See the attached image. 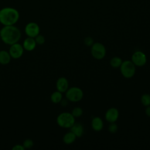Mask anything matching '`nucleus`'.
<instances>
[{
    "instance_id": "nucleus-1",
    "label": "nucleus",
    "mask_w": 150,
    "mask_h": 150,
    "mask_svg": "<svg viewBox=\"0 0 150 150\" xmlns=\"http://www.w3.org/2000/svg\"><path fill=\"white\" fill-rule=\"evenodd\" d=\"M21 35L20 29L15 25L4 26L0 30L1 39L6 45H11L18 43Z\"/></svg>"
},
{
    "instance_id": "nucleus-2",
    "label": "nucleus",
    "mask_w": 150,
    "mask_h": 150,
    "mask_svg": "<svg viewBox=\"0 0 150 150\" xmlns=\"http://www.w3.org/2000/svg\"><path fill=\"white\" fill-rule=\"evenodd\" d=\"M19 11L12 7H4L0 10V23L4 26L14 25L19 19Z\"/></svg>"
},
{
    "instance_id": "nucleus-3",
    "label": "nucleus",
    "mask_w": 150,
    "mask_h": 150,
    "mask_svg": "<svg viewBox=\"0 0 150 150\" xmlns=\"http://www.w3.org/2000/svg\"><path fill=\"white\" fill-rule=\"evenodd\" d=\"M56 122L61 128H70L75 122V117L71 113L67 112H62L57 116Z\"/></svg>"
},
{
    "instance_id": "nucleus-4",
    "label": "nucleus",
    "mask_w": 150,
    "mask_h": 150,
    "mask_svg": "<svg viewBox=\"0 0 150 150\" xmlns=\"http://www.w3.org/2000/svg\"><path fill=\"white\" fill-rule=\"evenodd\" d=\"M120 68L121 74L125 78H131L135 73V66L131 60H125L122 62Z\"/></svg>"
},
{
    "instance_id": "nucleus-5",
    "label": "nucleus",
    "mask_w": 150,
    "mask_h": 150,
    "mask_svg": "<svg viewBox=\"0 0 150 150\" xmlns=\"http://www.w3.org/2000/svg\"><path fill=\"white\" fill-rule=\"evenodd\" d=\"M66 97L70 101L77 102L83 98V91L77 87H70L66 91Z\"/></svg>"
},
{
    "instance_id": "nucleus-6",
    "label": "nucleus",
    "mask_w": 150,
    "mask_h": 150,
    "mask_svg": "<svg viewBox=\"0 0 150 150\" xmlns=\"http://www.w3.org/2000/svg\"><path fill=\"white\" fill-rule=\"evenodd\" d=\"M91 54L96 59L101 60L103 59L106 54L105 47L100 42L94 43L91 46Z\"/></svg>"
},
{
    "instance_id": "nucleus-7",
    "label": "nucleus",
    "mask_w": 150,
    "mask_h": 150,
    "mask_svg": "<svg viewBox=\"0 0 150 150\" xmlns=\"http://www.w3.org/2000/svg\"><path fill=\"white\" fill-rule=\"evenodd\" d=\"M25 32L27 36L35 38L40 33V27L36 22H29L25 27Z\"/></svg>"
},
{
    "instance_id": "nucleus-8",
    "label": "nucleus",
    "mask_w": 150,
    "mask_h": 150,
    "mask_svg": "<svg viewBox=\"0 0 150 150\" xmlns=\"http://www.w3.org/2000/svg\"><path fill=\"white\" fill-rule=\"evenodd\" d=\"M131 61L135 66L142 67L146 63V56L142 52L137 51L132 55Z\"/></svg>"
},
{
    "instance_id": "nucleus-9",
    "label": "nucleus",
    "mask_w": 150,
    "mask_h": 150,
    "mask_svg": "<svg viewBox=\"0 0 150 150\" xmlns=\"http://www.w3.org/2000/svg\"><path fill=\"white\" fill-rule=\"evenodd\" d=\"M9 49V53L11 58L17 59L20 58L23 54L24 49L23 46L19 43H16L10 45Z\"/></svg>"
},
{
    "instance_id": "nucleus-10",
    "label": "nucleus",
    "mask_w": 150,
    "mask_h": 150,
    "mask_svg": "<svg viewBox=\"0 0 150 150\" xmlns=\"http://www.w3.org/2000/svg\"><path fill=\"white\" fill-rule=\"evenodd\" d=\"M119 117L118 110L114 107L109 108L105 112V117L107 121L110 123L115 122L117 121Z\"/></svg>"
},
{
    "instance_id": "nucleus-11",
    "label": "nucleus",
    "mask_w": 150,
    "mask_h": 150,
    "mask_svg": "<svg viewBox=\"0 0 150 150\" xmlns=\"http://www.w3.org/2000/svg\"><path fill=\"white\" fill-rule=\"evenodd\" d=\"M56 87L57 91L62 93H65L69 88V82L67 79L64 77L59 78L56 81Z\"/></svg>"
},
{
    "instance_id": "nucleus-12",
    "label": "nucleus",
    "mask_w": 150,
    "mask_h": 150,
    "mask_svg": "<svg viewBox=\"0 0 150 150\" xmlns=\"http://www.w3.org/2000/svg\"><path fill=\"white\" fill-rule=\"evenodd\" d=\"M36 45L37 44L35 42L34 38H31V37L28 36V38H26L24 40L22 46H23L24 50L29 52V51L33 50L35 49Z\"/></svg>"
},
{
    "instance_id": "nucleus-13",
    "label": "nucleus",
    "mask_w": 150,
    "mask_h": 150,
    "mask_svg": "<svg viewBox=\"0 0 150 150\" xmlns=\"http://www.w3.org/2000/svg\"><path fill=\"white\" fill-rule=\"evenodd\" d=\"M70 131L75 134L76 137H81L84 133V127L83 125L79 122H74L73 126L70 128Z\"/></svg>"
},
{
    "instance_id": "nucleus-14",
    "label": "nucleus",
    "mask_w": 150,
    "mask_h": 150,
    "mask_svg": "<svg viewBox=\"0 0 150 150\" xmlns=\"http://www.w3.org/2000/svg\"><path fill=\"white\" fill-rule=\"evenodd\" d=\"M104 126V123L101 118L95 117L91 120V127L95 131H101Z\"/></svg>"
},
{
    "instance_id": "nucleus-15",
    "label": "nucleus",
    "mask_w": 150,
    "mask_h": 150,
    "mask_svg": "<svg viewBox=\"0 0 150 150\" xmlns=\"http://www.w3.org/2000/svg\"><path fill=\"white\" fill-rule=\"evenodd\" d=\"M11 57L9 52L4 50H0V64L5 65L11 62Z\"/></svg>"
},
{
    "instance_id": "nucleus-16",
    "label": "nucleus",
    "mask_w": 150,
    "mask_h": 150,
    "mask_svg": "<svg viewBox=\"0 0 150 150\" xmlns=\"http://www.w3.org/2000/svg\"><path fill=\"white\" fill-rule=\"evenodd\" d=\"M76 138L77 137L75 135V134L73 133L71 131H70L64 135L63 137V141L66 144H71L75 141Z\"/></svg>"
},
{
    "instance_id": "nucleus-17",
    "label": "nucleus",
    "mask_w": 150,
    "mask_h": 150,
    "mask_svg": "<svg viewBox=\"0 0 150 150\" xmlns=\"http://www.w3.org/2000/svg\"><path fill=\"white\" fill-rule=\"evenodd\" d=\"M63 98L62 93L59 91H54L50 96V100L52 103L54 104H57L60 103L61 100Z\"/></svg>"
},
{
    "instance_id": "nucleus-18",
    "label": "nucleus",
    "mask_w": 150,
    "mask_h": 150,
    "mask_svg": "<svg viewBox=\"0 0 150 150\" xmlns=\"http://www.w3.org/2000/svg\"><path fill=\"white\" fill-rule=\"evenodd\" d=\"M122 63V59L119 57H112L110 62V65L113 68H118L121 66Z\"/></svg>"
},
{
    "instance_id": "nucleus-19",
    "label": "nucleus",
    "mask_w": 150,
    "mask_h": 150,
    "mask_svg": "<svg viewBox=\"0 0 150 150\" xmlns=\"http://www.w3.org/2000/svg\"><path fill=\"white\" fill-rule=\"evenodd\" d=\"M141 101L144 106L147 107L150 105V94L147 93L143 94L141 97Z\"/></svg>"
},
{
    "instance_id": "nucleus-20",
    "label": "nucleus",
    "mask_w": 150,
    "mask_h": 150,
    "mask_svg": "<svg viewBox=\"0 0 150 150\" xmlns=\"http://www.w3.org/2000/svg\"><path fill=\"white\" fill-rule=\"evenodd\" d=\"M83 113V111L81 108L79 107H74L71 111L72 115L75 117V118H79L82 115Z\"/></svg>"
},
{
    "instance_id": "nucleus-21",
    "label": "nucleus",
    "mask_w": 150,
    "mask_h": 150,
    "mask_svg": "<svg viewBox=\"0 0 150 150\" xmlns=\"http://www.w3.org/2000/svg\"><path fill=\"white\" fill-rule=\"evenodd\" d=\"M22 145L25 149H30L33 146V141L31 139L27 138L24 140Z\"/></svg>"
},
{
    "instance_id": "nucleus-22",
    "label": "nucleus",
    "mask_w": 150,
    "mask_h": 150,
    "mask_svg": "<svg viewBox=\"0 0 150 150\" xmlns=\"http://www.w3.org/2000/svg\"><path fill=\"white\" fill-rule=\"evenodd\" d=\"M35 38V42L36 43V44L38 45H43L45 43V37L42 35H40L39 34L38 35H37Z\"/></svg>"
},
{
    "instance_id": "nucleus-23",
    "label": "nucleus",
    "mask_w": 150,
    "mask_h": 150,
    "mask_svg": "<svg viewBox=\"0 0 150 150\" xmlns=\"http://www.w3.org/2000/svg\"><path fill=\"white\" fill-rule=\"evenodd\" d=\"M108 131L111 133H115L118 130V126L115 122H111L108 126Z\"/></svg>"
},
{
    "instance_id": "nucleus-24",
    "label": "nucleus",
    "mask_w": 150,
    "mask_h": 150,
    "mask_svg": "<svg viewBox=\"0 0 150 150\" xmlns=\"http://www.w3.org/2000/svg\"><path fill=\"white\" fill-rule=\"evenodd\" d=\"M84 43L87 46H91L94 43V40L90 36L86 37L84 39Z\"/></svg>"
},
{
    "instance_id": "nucleus-25",
    "label": "nucleus",
    "mask_w": 150,
    "mask_h": 150,
    "mask_svg": "<svg viewBox=\"0 0 150 150\" xmlns=\"http://www.w3.org/2000/svg\"><path fill=\"white\" fill-rule=\"evenodd\" d=\"M12 150H25V148L23 147V146L21 144H16L15 145H14L12 148Z\"/></svg>"
},
{
    "instance_id": "nucleus-26",
    "label": "nucleus",
    "mask_w": 150,
    "mask_h": 150,
    "mask_svg": "<svg viewBox=\"0 0 150 150\" xmlns=\"http://www.w3.org/2000/svg\"><path fill=\"white\" fill-rule=\"evenodd\" d=\"M67 100H67V98H66V99H63V98H62V100L61 101H60L61 105H63V106H66V105H67L68 104Z\"/></svg>"
},
{
    "instance_id": "nucleus-27",
    "label": "nucleus",
    "mask_w": 150,
    "mask_h": 150,
    "mask_svg": "<svg viewBox=\"0 0 150 150\" xmlns=\"http://www.w3.org/2000/svg\"><path fill=\"white\" fill-rule=\"evenodd\" d=\"M145 114L147 116L150 117V105H148L146 107L145 109Z\"/></svg>"
}]
</instances>
